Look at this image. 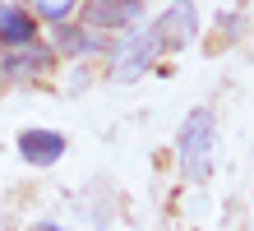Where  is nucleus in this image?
Returning a JSON list of instances; mask_svg holds the SVG:
<instances>
[{
    "instance_id": "1",
    "label": "nucleus",
    "mask_w": 254,
    "mask_h": 231,
    "mask_svg": "<svg viewBox=\"0 0 254 231\" xmlns=\"http://www.w3.org/2000/svg\"><path fill=\"white\" fill-rule=\"evenodd\" d=\"M181 166L190 180H208L213 171V111H190L181 125Z\"/></svg>"
},
{
    "instance_id": "2",
    "label": "nucleus",
    "mask_w": 254,
    "mask_h": 231,
    "mask_svg": "<svg viewBox=\"0 0 254 231\" xmlns=\"http://www.w3.org/2000/svg\"><path fill=\"white\" fill-rule=\"evenodd\" d=\"M157 51H162V46H157L153 28H134V33L121 42V51H116V79H139V74L153 65Z\"/></svg>"
},
{
    "instance_id": "3",
    "label": "nucleus",
    "mask_w": 254,
    "mask_h": 231,
    "mask_svg": "<svg viewBox=\"0 0 254 231\" xmlns=\"http://www.w3.org/2000/svg\"><path fill=\"white\" fill-rule=\"evenodd\" d=\"M153 33H157V46H162V51H176V46H185V42L194 37V5H190V0L171 5V9L153 23Z\"/></svg>"
},
{
    "instance_id": "4",
    "label": "nucleus",
    "mask_w": 254,
    "mask_h": 231,
    "mask_svg": "<svg viewBox=\"0 0 254 231\" xmlns=\"http://www.w3.org/2000/svg\"><path fill=\"white\" fill-rule=\"evenodd\" d=\"M19 153H23V162H33V166H51V162H61V153H65V134L23 130L19 134Z\"/></svg>"
},
{
    "instance_id": "5",
    "label": "nucleus",
    "mask_w": 254,
    "mask_h": 231,
    "mask_svg": "<svg viewBox=\"0 0 254 231\" xmlns=\"http://www.w3.org/2000/svg\"><path fill=\"white\" fill-rule=\"evenodd\" d=\"M139 0H93L83 14V23L88 28H129L134 19H139Z\"/></svg>"
},
{
    "instance_id": "6",
    "label": "nucleus",
    "mask_w": 254,
    "mask_h": 231,
    "mask_svg": "<svg viewBox=\"0 0 254 231\" xmlns=\"http://www.w3.org/2000/svg\"><path fill=\"white\" fill-rule=\"evenodd\" d=\"M47 60H51V51L47 46H14V51H5L0 56V74L5 79H33V74H42L47 70Z\"/></svg>"
},
{
    "instance_id": "7",
    "label": "nucleus",
    "mask_w": 254,
    "mask_h": 231,
    "mask_svg": "<svg viewBox=\"0 0 254 231\" xmlns=\"http://www.w3.org/2000/svg\"><path fill=\"white\" fill-rule=\"evenodd\" d=\"M37 37V19L23 14L19 5H0V42L5 46H28Z\"/></svg>"
},
{
    "instance_id": "8",
    "label": "nucleus",
    "mask_w": 254,
    "mask_h": 231,
    "mask_svg": "<svg viewBox=\"0 0 254 231\" xmlns=\"http://www.w3.org/2000/svg\"><path fill=\"white\" fill-rule=\"evenodd\" d=\"M56 37H61V46H65V51H93V37H88L83 28L61 23V33H56Z\"/></svg>"
},
{
    "instance_id": "9",
    "label": "nucleus",
    "mask_w": 254,
    "mask_h": 231,
    "mask_svg": "<svg viewBox=\"0 0 254 231\" xmlns=\"http://www.w3.org/2000/svg\"><path fill=\"white\" fill-rule=\"evenodd\" d=\"M37 231H61V227H56V222H42V227H37Z\"/></svg>"
}]
</instances>
